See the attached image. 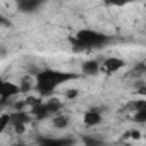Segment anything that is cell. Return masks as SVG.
<instances>
[{"mask_svg":"<svg viewBox=\"0 0 146 146\" xmlns=\"http://www.w3.org/2000/svg\"><path fill=\"white\" fill-rule=\"evenodd\" d=\"M79 76L74 72H62V70H55V69H43L36 74V91L40 96H50L55 88H58L64 83L74 81Z\"/></svg>","mask_w":146,"mask_h":146,"instance_id":"cell-1","label":"cell"},{"mask_svg":"<svg viewBox=\"0 0 146 146\" xmlns=\"http://www.w3.org/2000/svg\"><path fill=\"white\" fill-rule=\"evenodd\" d=\"M72 50L74 52H88V50H100L103 46H107L112 40L110 36L100 33V31H93V29H81L76 33V36L69 38Z\"/></svg>","mask_w":146,"mask_h":146,"instance_id":"cell-2","label":"cell"},{"mask_svg":"<svg viewBox=\"0 0 146 146\" xmlns=\"http://www.w3.org/2000/svg\"><path fill=\"white\" fill-rule=\"evenodd\" d=\"M21 93V88L14 83H9V81H2L0 83V105L5 107L9 103L11 98L17 96Z\"/></svg>","mask_w":146,"mask_h":146,"instance_id":"cell-3","label":"cell"},{"mask_svg":"<svg viewBox=\"0 0 146 146\" xmlns=\"http://www.w3.org/2000/svg\"><path fill=\"white\" fill-rule=\"evenodd\" d=\"M76 139L74 137H48L41 136L38 139V146H74Z\"/></svg>","mask_w":146,"mask_h":146,"instance_id":"cell-4","label":"cell"},{"mask_svg":"<svg viewBox=\"0 0 146 146\" xmlns=\"http://www.w3.org/2000/svg\"><path fill=\"white\" fill-rule=\"evenodd\" d=\"M83 124L86 127H95L98 124H102V110L100 108H90L84 112L83 115Z\"/></svg>","mask_w":146,"mask_h":146,"instance_id":"cell-5","label":"cell"},{"mask_svg":"<svg viewBox=\"0 0 146 146\" xmlns=\"http://www.w3.org/2000/svg\"><path fill=\"white\" fill-rule=\"evenodd\" d=\"M124 67H125V62L122 58H117V57L105 58V62H103V69H105L107 74H115V72H119Z\"/></svg>","mask_w":146,"mask_h":146,"instance_id":"cell-6","label":"cell"},{"mask_svg":"<svg viewBox=\"0 0 146 146\" xmlns=\"http://www.w3.org/2000/svg\"><path fill=\"white\" fill-rule=\"evenodd\" d=\"M16 5L23 14H31V12H35L41 7V2L40 0H17Z\"/></svg>","mask_w":146,"mask_h":146,"instance_id":"cell-7","label":"cell"},{"mask_svg":"<svg viewBox=\"0 0 146 146\" xmlns=\"http://www.w3.org/2000/svg\"><path fill=\"white\" fill-rule=\"evenodd\" d=\"M132 108L136 110L134 113V122L144 124L146 122V100H137L132 103Z\"/></svg>","mask_w":146,"mask_h":146,"instance_id":"cell-8","label":"cell"},{"mask_svg":"<svg viewBox=\"0 0 146 146\" xmlns=\"http://www.w3.org/2000/svg\"><path fill=\"white\" fill-rule=\"evenodd\" d=\"M31 120V113H28L26 110H19V112H14L11 113V124L16 127V125H28Z\"/></svg>","mask_w":146,"mask_h":146,"instance_id":"cell-9","label":"cell"},{"mask_svg":"<svg viewBox=\"0 0 146 146\" xmlns=\"http://www.w3.org/2000/svg\"><path fill=\"white\" fill-rule=\"evenodd\" d=\"M29 113H31V117L36 119V120H43V119H46L52 112H50V108L46 107V103H40V105L33 107V108L29 110Z\"/></svg>","mask_w":146,"mask_h":146,"instance_id":"cell-10","label":"cell"},{"mask_svg":"<svg viewBox=\"0 0 146 146\" xmlns=\"http://www.w3.org/2000/svg\"><path fill=\"white\" fill-rule=\"evenodd\" d=\"M81 69H83V74H86V76H96L100 72V64L96 60H86L81 65Z\"/></svg>","mask_w":146,"mask_h":146,"instance_id":"cell-11","label":"cell"},{"mask_svg":"<svg viewBox=\"0 0 146 146\" xmlns=\"http://www.w3.org/2000/svg\"><path fill=\"white\" fill-rule=\"evenodd\" d=\"M84 146H105V141L98 136H81Z\"/></svg>","mask_w":146,"mask_h":146,"instance_id":"cell-12","label":"cell"},{"mask_svg":"<svg viewBox=\"0 0 146 146\" xmlns=\"http://www.w3.org/2000/svg\"><path fill=\"white\" fill-rule=\"evenodd\" d=\"M69 125V117L65 115H55L53 117V127L55 129H65Z\"/></svg>","mask_w":146,"mask_h":146,"instance_id":"cell-13","label":"cell"},{"mask_svg":"<svg viewBox=\"0 0 146 146\" xmlns=\"http://www.w3.org/2000/svg\"><path fill=\"white\" fill-rule=\"evenodd\" d=\"M46 107L50 108V112H52V113H55V112H60V110H62V102H60L58 98L52 96V98L46 102Z\"/></svg>","mask_w":146,"mask_h":146,"instance_id":"cell-14","label":"cell"},{"mask_svg":"<svg viewBox=\"0 0 146 146\" xmlns=\"http://www.w3.org/2000/svg\"><path fill=\"white\" fill-rule=\"evenodd\" d=\"M144 72H146V64L144 62H139V64L134 65V69H132L131 74L132 76H141V74H144Z\"/></svg>","mask_w":146,"mask_h":146,"instance_id":"cell-15","label":"cell"},{"mask_svg":"<svg viewBox=\"0 0 146 146\" xmlns=\"http://www.w3.org/2000/svg\"><path fill=\"white\" fill-rule=\"evenodd\" d=\"M24 103H26V107H29V110H31L33 107H36V105L41 103V98H40V96H28V98L24 100Z\"/></svg>","mask_w":146,"mask_h":146,"instance_id":"cell-16","label":"cell"},{"mask_svg":"<svg viewBox=\"0 0 146 146\" xmlns=\"http://www.w3.org/2000/svg\"><path fill=\"white\" fill-rule=\"evenodd\" d=\"M11 124V113H2V117H0V131H5V127Z\"/></svg>","mask_w":146,"mask_h":146,"instance_id":"cell-17","label":"cell"},{"mask_svg":"<svg viewBox=\"0 0 146 146\" xmlns=\"http://www.w3.org/2000/svg\"><path fill=\"white\" fill-rule=\"evenodd\" d=\"M21 93H28L31 88H33V84H31V79L29 78H23V81H21Z\"/></svg>","mask_w":146,"mask_h":146,"instance_id":"cell-18","label":"cell"},{"mask_svg":"<svg viewBox=\"0 0 146 146\" xmlns=\"http://www.w3.org/2000/svg\"><path fill=\"white\" fill-rule=\"evenodd\" d=\"M78 95H79V90H74V88H72V90H67V91H65V96H67L69 100H74Z\"/></svg>","mask_w":146,"mask_h":146,"instance_id":"cell-19","label":"cell"},{"mask_svg":"<svg viewBox=\"0 0 146 146\" xmlns=\"http://www.w3.org/2000/svg\"><path fill=\"white\" fill-rule=\"evenodd\" d=\"M129 136H131L132 139H139V137H141V132H139V131H131V132H127L124 137H129Z\"/></svg>","mask_w":146,"mask_h":146,"instance_id":"cell-20","label":"cell"},{"mask_svg":"<svg viewBox=\"0 0 146 146\" xmlns=\"http://www.w3.org/2000/svg\"><path fill=\"white\" fill-rule=\"evenodd\" d=\"M137 95H141V96H146V86L141 83L139 84V88H137Z\"/></svg>","mask_w":146,"mask_h":146,"instance_id":"cell-21","label":"cell"},{"mask_svg":"<svg viewBox=\"0 0 146 146\" xmlns=\"http://www.w3.org/2000/svg\"><path fill=\"white\" fill-rule=\"evenodd\" d=\"M26 127H28V125H16V127H14V131H16L17 134H23V132L26 131Z\"/></svg>","mask_w":146,"mask_h":146,"instance_id":"cell-22","label":"cell"}]
</instances>
